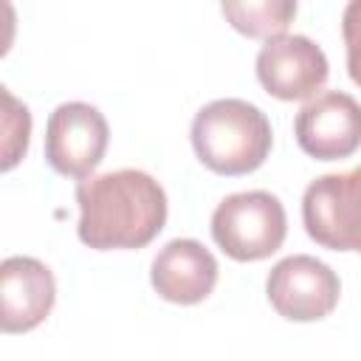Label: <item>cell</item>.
<instances>
[{
    "instance_id": "1",
    "label": "cell",
    "mask_w": 361,
    "mask_h": 361,
    "mask_svg": "<svg viewBox=\"0 0 361 361\" xmlns=\"http://www.w3.org/2000/svg\"><path fill=\"white\" fill-rule=\"evenodd\" d=\"M79 240L93 251L149 245L166 226V192L144 169H116L76 183Z\"/></svg>"
},
{
    "instance_id": "2",
    "label": "cell",
    "mask_w": 361,
    "mask_h": 361,
    "mask_svg": "<svg viewBox=\"0 0 361 361\" xmlns=\"http://www.w3.org/2000/svg\"><path fill=\"white\" fill-rule=\"evenodd\" d=\"M192 149L214 175L240 178L259 169L274 147L268 116L245 99H214L192 118Z\"/></svg>"
},
{
    "instance_id": "3",
    "label": "cell",
    "mask_w": 361,
    "mask_h": 361,
    "mask_svg": "<svg viewBox=\"0 0 361 361\" xmlns=\"http://www.w3.org/2000/svg\"><path fill=\"white\" fill-rule=\"evenodd\" d=\"M288 234V214L276 195L251 189L228 195L212 212V240L237 262H259L276 254Z\"/></svg>"
},
{
    "instance_id": "4",
    "label": "cell",
    "mask_w": 361,
    "mask_h": 361,
    "mask_svg": "<svg viewBox=\"0 0 361 361\" xmlns=\"http://www.w3.org/2000/svg\"><path fill=\"white\" fill-rule=\"evenodd\" d=\"M302 223L316 245L361 254V166L310 180L302 195Z\"/></svg>"
},
{
    "instance_id": "5",
    "label": "cell",
    "mask_w": 361,
    "mask_h": 361,
    "mask_svg": "<svg viewBox=\"0 0 361 361\" xmlns=\"http://www.w3.org/2000/svg\"><path fill=\"white\" fill-rule=\"evenodd\" d=\"M110 144V127L99 107L87 102H62L45 124L48 166L73 180L93 178Z\"/></svg>"
},
{
    "instance_id": "6",
    "label": "cell",
    "mask_w": 361,
    "mask_h": 361,
    "mask_svg": "<svg viewBox=\"0 0 361 361\" xmlns=\"http://www.w3.org/2000/svg\"><path fill=\"white\" fill-rule=\"evenodd\" d=\"M265 296L288 322H319L336 310L341 282L327 262L310 254H293L271 268Z\"/></svg>"
},
{
    "instance_id": "7",
    "label": "cell",
    "mask_w": 361,
    "mask_h": 361,
    "mask_svg": "<svg viewBox=\"0 0 361 361\" xmlns=\"http://www.w3.org/2000/svg\"><path fill=\"white\" fill-rule=\"evenodd\" d=\"M254 71L262 90L282 102H310L330 76L324 51L305 34H285L265 42L257 54Z\"/></svg>"
},
{
    "instance_id": "8",
    "label": "cell",
    "mask_w": 361,
    "mask_h": 361,
    "mask_svg": "<svg viewBox=\"0 0 361 361\" xmlns=\"http://www.w3.org/2000/svg\"><path fill=\"white\" fill-rule=\"evenodd\" d=\"M293 135L299 149L316 161L350 158L361 149V102L344 90H324L302 104Z\"/></svg>"
},
{
    "instance_id": "9",
    "label": "cell",
    "mask_w": 361,
    "mask_h": 361,
    "mask_svg": "<svg viewBox=\"0 0 361 361\" xmlns=\"http://www.w3.org/2000/svg\"><path fill=\"white\" fill-rule=\"evenodd\" d=\"M56 302V282L37 257H6L0 262V330L28 333L39 327Z\"/></svg>"
},
{
    "instance_id": "10",
    "label": "cell",
    "mask_w": 361,
    "mask_h": 361,
    "mask_svg": "<svg viewBox=\"0 0 361 361\" xmlns=\"http://www.w3.org/2000/svg\"><path fill=\"white\" fill-rule=\"evenodd\" d=\"M217 274V259L203 243L178 237L155 254L149 282L155 293L172 305H197L214 290Z\"/></svg>"
},
{
    "instance_id": "11",
    "label": "cell",
    "mask_w": 361,
    "mask_h": 361,
    "mask_svg": "<svg viewBox=\"0 0 361 361\" xmlns=\"http://www.w3.org/2000/svg\"><path fill=\"white\" fill-rule=\"evenodd\" d=\"M223 17L234 31L251 39H276L285 37L288 25L296 17V3L290 0H259V3H223Z\"/></svg>"
},
{
    "instance_id": "12",
    "label": "cell",
    "mask_w": 361,
    "mask_h": 361,
    "mask_svg": "<svg viewBox=\"0 0 361 361\" xmlns=\"http://www.w3.org/2000/svg\"><path fill=\"white\" fill-rule=\"evenodd\" d=\"M3 90V164L0 169L8 172L20 164V158L28 149V135H31V113L23 102L11 96L8 87Z\"/></svg>"
},
{
    "instance_id": "13",
    "label": "cell",
    "mask_w": 361,
    "mask_h": 361,
    "mask_svg": "<svg viewBox=\"0 0 361 361\" xmlns=\"http://www.w3.org/2000/svg\"><path fill=\"white\" fill-rule=\"evenodd\" d=\"M341 37H344V51H347V73L361 87V0H353L344 6Z\"/></svg>"
}]
</instances>
